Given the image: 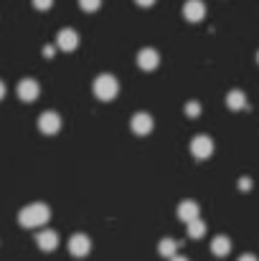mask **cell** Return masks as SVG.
<instances>
[{"label": "cell", "instance_id": "obj_22", "mask_svg": "<svg viewBox=\"0 0 259 261\" xmlns=\"http://www.w3.org/2000/svg\"><path fill=\"white\" fill-rule=\"evenodd\" d=\"M54 51H56V46H46L43 48V56H54Z\"/></svg>", "mask_w": 259, "mask_h": 261}, {"label": "cell", "instance_id": "obj_19", "mask_svg": "<svg viewBox=\"0 0 259 261\" xmlns=\"http://www.w3.org/2000/svg\"><path fill=\"white\" fill-rule=\"evenodd\" d=\"M54 5V0H33V8L36 10H49Z\"/></svg>", "mask_w": 259, "mask_h": 261}, {"label": "cell", "instance_id": "obj_8", "mask_svg": "<svg viewBox=\"0 0 259 261\" xmlns=\"http://www.w3.org/2000/svg\"><path fill=\"white\" fill-rule=\"evenodd\" d=\"M38 129H41L43 135H56V132L61 129V117H59L56 112H43V114L38 117Z\"/></svg>", "mask_w": 259, "mask_h": 261}, {"label": "cell", "instance_id": "obj_4", "mask_svg": "<svg viewBox=\"0 0 259 261\" xmlns=\"http://www.w3.org/2000/svg\"><path fill=\"white\" fill-rule=\"evenodd\" d=\"M79 46V33L72 31V28H61L56 33V48L59 51H74Z\"/></svg>", "mask_w": 259, "mask_h": 261}, {"label": "cell", "instance_id": "obj_13", "mask_svg": "<svg viewBox=\"0 0 259 261\" xmlns=\"http://www.w3.org/2000/svg\"><path fill=\"white\" fill-rule=\"evenodd\" d=\"M226 107H229V109H234V112L247 109V96H244V91H239V89L229 91V94H226Z\"/></svg>", "mask_w": 259, "mask_h": 261}, {"label": "cell", "instance_id": "obj_20", "mask_svg": "<svg viewBox=\"0 0 259 261\" xmlns=\"http://www.w3.org/2000/svg\"><path fill=\"white\" fill-rule=\"evenodd\" d=\"M239 188H242V190H249V188H252V180H249V177H242V180H239Z\"/></svg>", "mask_w": 259, "mask_h": 261}, {"label": "cell", "instance_id": "obj_7", "mask_svg": "<svg viewBox=\"0 0 259 261\" xmlns=\"http://www.w3.org/2000/svg\"><path fill=\"white\" fill-rule=\"evenodd\" d=\"M69 251H72V256H77V259L86 256V254L91 251L89 236H86V233H74V236L69 239Z\"/></svg>", "mask_w": 259, "mask_h": 261}, {"label": "cell", "instance_id": "obj_17", "mask_svg": "<svg viewBox=\"0 0 259 261\" xmlns=\"http://www.w3.org/2000/svg\"><path fill=\"white\" fill-rule=\"evenodd\" d=\"M79 8H82L84 13H94V10L102 8V0H79Z\"/></svg>", "mask_w": 259, "mask_h": 261}, {"label": "cell", "instance_id": "obj_26", "mask_svg": "<svg viewBox=\"0 0 259 261\" xmlns=\"http://www.w3.org/2000/svg\"><path fill=\"white\" fill-rule=\"evenodd\" d=\"M257 64H259V54H257Z\"/></svg>", "mask_w": 259, "mask_h": 261}, {"label": "cell", "instance_id": "obj_18", "mask_svg": "<svg viewBox=\"0 0 259 261\" xmlns=\"http://www.w3.org/2000/svg\"><path fill=\"white\" fill-rule=\"evenodd\" d=\"M185 114H188V117H198V114H201V104H198V101H188V104H185Z\"/></svg>", "mask_w": 259, "mask_h": 261}, {"label": "cell", "instance_id": "obj_21", "mask_svg": "<svg viewBox=\"0 0 259 261\" xmlns=\"http://www.w3.org/2000/svg\"><path fill=\"white\" fill-rule=\"evenodd\" d=\"M140 8H150V5H155V0H135Z\"/></svg>", "mask_w": 259, "mask_h": 261}, {"label": "cell", "instance_id": "obj_25", "mask_svg": "<svg viewBox=\"0 0 259 261\" xmlns=\"http://www.w3.org/2000/svg\"><path fill=\"white\" fill-rule=\"evenodd\" d=\"M171 261H188V259H185V256H178V254H175V256H173Z\"/></svg>", "mask_w": 259, "mask_h": 261}, {"label": "cell", "instance_id": "obj_11", "mask_svg": "<svg viewBox=\"0 0 259 261\" xmlns=\"http://www.w3.org/2000/svg\"><path fill=\"white\" fill-rule=\"evenodd\" d=\"M198 216H201V208H198L196 200H183V203L178 205V218H180L183 223H191V221H196Z\"/></svg>", "mask_w": 259, "mask_h": 261}, {"label": "cell", "instance_id": "obj_16", "mask_svg": "<svg viewBox=\"0 0 259 261\" xmlns=\"http://www.w3.org/2000/svg\"><path fill=\"white\" fill-rule=\"evenodd\" d=\"M203 233H206V223L201 218H196V221L188 223V236L191 239H203Z\"/></svg>", "mask_w": 259, "mask_h": 261}, {"label": "cell", "instance_id": "obj_2", "mask_svg": "<svg viewBox=\"0 0 259 261\" xmlns=\"http://www.w3.org/2000/svg\"><path fill=\"white\" fill-rule=\"evenodd\" d=\"M117 91H120V84L112 74H102L94 79V96L99 101H112L117 96Z\"/></svg>", "mask_w": 259, "mask_h": 261}, {"label": "cell", "instance_id": "obj_5", "mask_svg": "<svg viewBox=\"0 0 259 261\" xmlns=\"http://www.w3.org/2000/svg\"><path fill=\"white\" fill-rule=\"evenodd\" d=\"M15 91H18V99L33 101V99H38V94H41V84H38L36 79H20Z\"/></svg>", "mask_w": 259, "mask_h": 261}, {"label": "cell", "instance_id": "obj_9", "mask_svg": "<svg viewBox=\"0 0 259 261\" xmlns=\"http://www.w3.org/2000/svg\"><path fill=\"white\" fill-rule=\"evenodd\" d=\"M158 64H160V54H158L155 48H143V51L137 54V66H140L143 71H155Z\"/></svg>", "mask_w": 259, "mask_h": 261}, {"label": "cell", "instance_id": "obj_10", "mask_svg": "<svg viewBox=\"0 0 259 261\" xmlns=\"http://www.w3.org/2000/svg\"><path fill=\"white\" fill-rule=\"evenodd\" d=\"M130 127L135 135H150L153 132V117L148 112H137L132 119H130Z\"/></svg>", "mask_w": 259, "mask_h": 261}, {"label": "cell", "instance_id": "obj_3", "mask_svg": "<svg viewBox=\"0 0 259 261\" xmlns=\"http://www.w3.org/2000/svg\"><path fill=\"white\" fill-rule=\"evenodd\" d=\"M191 152H193L196 160L211 158V155H214V140L206 137V135H196V137L191 140Z\"/></svg>", "mask_w": 259, "mask_h": 261}, {"label": "cell", "instance_id": "obj_1", "mask_svg": "<svg viewBox=\"0 0 259 261\" xmlns=\"http://www.w3.org/2000/svg\"><path fill=\"white\" fill-rule=\"evenodd\" d=\"M49 218H51V208L46 203H31L18 213V223L23 228H41L49 223Z\"/></svg>", "mask_w": 259, "mask_h": 261}, {"label": "cell", "instance_id": "obj_12", "mask_svg": "<svg viewBox=\"0 0 259 261\" xmlns=\"http://www.w3.org/2000/svg\"><path fill=\"white\" fill-rule=\"evenodd\" d=\"M36 246H38L41 251H54V249L59 246V233H56V231H38Z\"/></svg>", "mask_w": 259, "mask_h": 261}, {"label": "cell", "instance_id": "obj_23", "mask_svg": "<svg viewBox=\"0 0 259 261\" xmlns=\"http://www.w3.org/2000/svg\"><path fill=\"white\" fill-rule=\"evenodd\" d=\"M239 261H257L254 254H244V256H239Z\"/></svg>", "mask_w": 259, "mask_h": 261}, {"label": "cell", "instance_id": "obj_6", "mask_svg": "<svg viewBox=\"0 0 259 261\" xmlns=\"http://www.w3.org/2000/svg\"><path fill=\"white\" fill-rule=\"evenodd\" d=\"M183 18H185L188 23H201V20L206 18V5H203V0H188V3L183 5Z\"/></svg>", "mask_w": 259, "mask_h": 261}, {"label": "cell", "instance_id": "obj_15", "mask_svg": "<svg viewBox=\"0 0 259 261\" xmlns=\"http://www.w3.org/2000/svg\"><path fill=\"white\" fill-rule=\"evenodd\" d=\"M158 254H160V256H166V259H173V256L178 254V241H173V239H163V241L158 244Z\"/></svg>", "mask_w": 259, "mask_h": 261}, {"label": "cell", "instance_id": "obj_14", "mask_svg": "<svg viewBox=\"0 0 259 261\" xmlns=\"http://www.w3.org/2000/svg\"><path fill=\"white\" fill-rule=\"evenodd\" d=\"M211 251H214V256H226V254L231 251V241H229L226 236H216V239L211 241Z\"/></svg>", "mask_w": 259, "mask_h": 261}, {"label": "cell", "instance_id": "obj_24", "mask_svg": "<svg viewBox=\"0 0 259 261\" xmlns=\"http://www.w3.org/2000/svg\"><path fill=\"white\" fill-rule=\"evenodd\" d=\"M3 96H5V84L0 82V99H3Z\"/></svg>", "mask_w": 259, "mask_h": 261}]
</instances>
